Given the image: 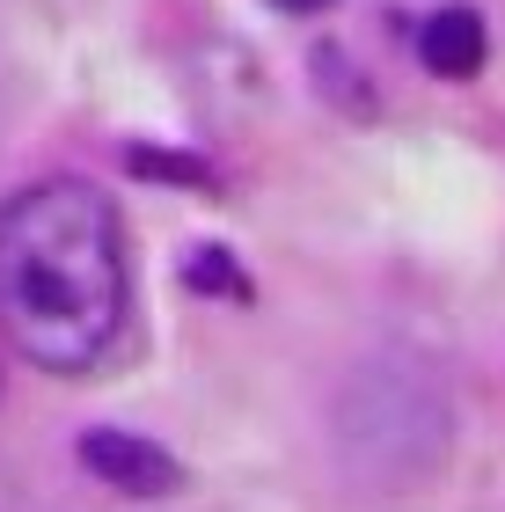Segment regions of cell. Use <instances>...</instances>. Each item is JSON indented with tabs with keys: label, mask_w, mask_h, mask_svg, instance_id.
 <instances>
[{
	"label": "cell",
	"mask_w": 505,
	"mask_h": 512,
	"mask_svg": "<svg viewBox=\"0 0 505 512\" xmlns=\"http://www.w3.org/2000/svg\"><path fill=\"white\" fill-rule=\"evenodd\" d=\"M132 271L118 205L88 183H30L0 205V330L44 374H96L125 337Z\"/></svg>",
	"instance_id": "obj_1"
},
{
	"label": "cell",
	"mask_w": 505,
	"mask_h": 512,
	"mask_svg": "<svg viewBox=\"0 0 505 512\" xmlns=\"http://www.w3.org/2000/svg\"><path fill=\"white\" fill-rule=\"evenodd\" d=\"M337 454L374 491H410L447 461V388L418 359H366L337 395Z\"/></svg>",
	"instance_id": "obj_2"
},
{
	"label": "cell",
	"mask_w": 505,
	"mask_h": 512,
	"mask_svg": "<svg viewBox=\"0 0 505 512\" xmlns=\"http://www.w3.org/2000/svg\"><path fill=\"white\" fill-rule=\"evenodd\" d=\"M74 454H81L88 476H103L110 491H125V498H169V491H183V461L169 447H154L147 432L96 425V432H81Z\"/></svg>",
	"instance_id": "obj_3"
},
{
	"label": "cell",
	"mask_w": 505,
	"mask_h": 512,
	"mask_svg": "<svg viewBox=\"0 0 505 512\" xmlns=\"http://www.w3.org/2000/svg\"><path fill=\"white\" fill-rule=\"evenodd\" d=\"M484 52H491V30H484L476 8H440V15L418 22V59L440 81H476L484 74Z\"/></svg>",
	"instance_id": "obj_4"
},
{
	"label": "cell",
	"mask_w": 505,
	"mask_h": 512,
	"mask_svg": "<svg viewBox=\"0 0 505 512\" xmlns=\"http://www.w3.org/2000/svg\"><path fill=\"white\" fill-rule=\"evenodd\" d=\"M271 8H286V15H323L330 0H271Z\"/></svg>",
	"instance_id": "obj_5"
}]
</instances>
